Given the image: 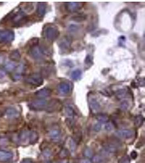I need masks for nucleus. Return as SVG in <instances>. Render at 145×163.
I'll return each instance as SVG.
<instances>
[{
	"label": "nucleus",
	"instance_id": "f257e3e1",
	"mask_svg": "<svg viewBox=\"0 0 145 163\" xmlns=\"http://www.w3.org/2000/svg\"><path fill=\"white\" fill-rule=\"evenodd\" d=\"M28 20L25 13L21 10L13 13L10 16V21L14 26H18L25 23Z\"/></svg>",
	"mask_w": 145,
	"mask_h": 163
},
{
	"label": "nucleus",
	"instance_id": "f03ea898",
	"mask_svg": "<svg viewBox=\"0 0 145 163\" xmlns=\"http://www.w3.org/2000/svg\"><path fill=\"white\" fill-rule=\"evenodd\" d=\"M45 35L48 40L53 41L59 37L60 32L57 26L50 25L45 28Z\"/></svg>",
	"mask_w": 145,
	"mask_h": 163
},
{
	"label": "nucleus",
	"instance_id": "7ed1b4c3",
	"mask_svg": "<svg viewBox=\"0 0 145 163\" xmlns=\"http://www.w3.org/2000/svg\"><path fill=\"white\" fill-rule=\"evenodd\" d=\"M47 100L44 99H38L32 101L28 104V107L31 110L35 111H39L46 109L47 107Z\"/></svg>",
	"mask_w": 145,
	"mask_h": 163
},
{
	"label": "nucleus",
	"instance_id": "20e7f679",
	"mask_svg": "<svg viewBox=\"0 0 145 163\" xmlns=\"http://www.w3.org/2000/svg\"><path fill=\"white\" fill-rule=\"evenodd\" d=\"M26 83L34 86H39L44 83V79L41 75L39 74H30L25 79Z\"/></svg>",
	"mask_w": 145,
	"mask_h": 163
},
{
	"label": "nucleus",
	"instance_id": "39448f33",
	"mask_svg": "<svg viewBox=\"0 0 145 163\" xmlns=\"http://www.w3.org/2000/svg\"><path fill=\"white\" fill-rule=\"evenodd\" d=\"M15 34L11 30H0V43H9L14 40Z\"/></svg>",
	"mask_w": 145,
	"mask_h": 163
},
{
	"label": "nucleus",
	"instance_id": "423d86ee",
	"mask_svg": "<svg viewBox=\"0 0 145 163\" xmlns=\"http://www.w3.org/2000/svg\"><path fill=\"white\" fill-rule=\"evenodd\" d=\"M30 54L34 60H41L43 59L44 55L46 54V51L45 48L36 45L31 47L30 50Z\"/></svg>",
	"mask_w": 145,
	"mask_h": 163
},
{
	"label": "nucleus",
	"instance_id": "0eeeda50",
	"mask_svg": "<svg viewBox=\"0 0 145 163\" xmlns=\"http://www.w3.org/2000/svg\"><path fill=\"white\" fill-rule=\"evenodd\" d=\"M26 70V65L25 63H21L19 64L18 67H16L14 70V74L12 75V79L14 81H17L22 78V76L25 73Z\"/></svg>",
	"mask_w": 145,
	"mask_h": 163
},
{
	"label": "nucleus",
	"instance_id": "6e6552de",
	"mask_svg": "<svg viewBox=\"0 0 145 163\" xmlns=\"http://www.w3.org/2000/svg\"><path fill=\"white\" fill-rule=\"evenodd\" d=\"M71 90L72 87L71 84L68 82H63L58 86V91L63 96L69 95L71 91Z\"/></svg>",
	"mask_w": 145,
	"mask_h": 163
},
{
	"label": "nucleus",
	"instance_id": "1a4fd4ad",
	"mask_svg": "<svg viewBox=\"0 0 145 163\" xmlns=\"http://www.w3.org/2000/svg\"><path fill=\"white\" fill-rule=\"evenodd\" d=\"M31 135L32 131H22L18 136V141L22 145L31 144Z\"/></svg>",
	"mask_w": 145,
	"mask_h": 163
},
{
	"label": "nucleus",
	"instance_id": "9d476101",
	"mask_svg": "<svg viewBox=\"0 0 145 163\" xmlns=\"http://www.w3.org/2000/svg\"><path fill=\"white\" fill-rule=\"evenodd\" d=\"M62 108V103L58 100H52L47 103L46 110L49 112L58 111Z\"/></svg>",
	"mask_w": 145,
	"mask_h": 163
},
{
	"label": "nucleus",
	"instance_id": "9b49d317",
	"mask_svg": "<svg viewBox=\"0 0 145 163\" xmlns=\"http://www.w3.org/2000/svg\"><path fill=\"white\" fill-rule=\"evenodd\" d=\"M115 135L118 137L128 139L133 137L135 135V132L132 130H127V129L118 130L116 131Z\"/></svg>",
	"mask_w": 145,
	"mask_h": 163
},
{
	"label": "nucleus",
	"instance_id": "f8f14e48",
	"mask_svg": "<svg viewBox=\"0 0 145 163\" xmlns=\"http://www.w3.org/2000/svg\"><path fill=\"white\" fill-rule=\"evenodd\" d=\"M83 6V4L81 2H67L65 4L66 10L71 13L78 11L82 8Z\"/></svg>",
	"mask_w": 145,
	"mask_h": 163
},
{
	"label": "nucleus",
	"instance_id": "ddd939ff",
	"mask_svg": "<svg viewBox=\"0 0 145 163\" xmlns=\"http://www.w3.org/2000/svg\"><path fill=\"white\" fill-rule=\"evenodd\" d=\"M89 104L91 111L92 113L96 114L100 111L101 106L97 100L94 97H91L89 99Z\"/></svg>",
	"mask_w": 145,
	"mask_h": 163
},
{
	"label": "nucleus",
	"instance_id": "4468645a",
	"mask_svg": "<svg viewBox=\"0 0 145 163\" xmlns=\"http://www.w3.org/2000/svg\"><path fill=\"white\" fill-rule=\"evenodd\" d=\"M71 45V40L68 37L63 38L59 43V46L62 51H68Z\"/></svg>",
	"mask_w": 145,
	"mask_h": 163
},
{
	"label": "nucleus",
	"instance_id": "2eb2a0df",
	"mask_svg": "<svg viewBox=\"0 0 145 163\" xmlns=\"http://www.w3.org/2000/svg\"><path fill=\"white\" fill-rule=\"evenodd\" d=\"M52 91L51 89L47 88H44L38 90L36 92L35 94L36 96L39 97L40 99H44L47 97L50 96L51 95Z\"/></svg>",
	"mask_w": 145,
	"mask_h": 163
},
{
	"label": "nucleus",
	"instance_id": "dca6fc26",
	"mask_svg": "<svg viewBox=\"0 0 145 163\" xmlns=\"http://www.w3.org/2000/svg\"><path fill=\"white\" fill-rule=\"evenodd\" d=\"M5 114L8 118L14 119V118H18L20 114H19L18 111L16 108L10 107L8 108L6 110Z\"/></svg>",
	"mask_w": 145,
	"mask_h": 163
},
{
	"label": "nucleus",
	"instance_id": "f3484780",
	"mask_svg": "<svg viewBox=\"0 0 145 163\" xmlns=\"http://www.w3.org/2000/svg\"><path fill=\"white\" fill-rule=\"evenodd\" d=\"M47 4L45 2H38L36 7V13L40 17L43 16L46 11Z\"/></svg>",
	"mask_w": 145,
	"mask_h": 163
},
{
	"label": "nucleus",
	"instance_id": "a211bd4d",
	"mask_svg": "<svg viewBox=\"0 0 145 163\" xmlns=\"http://www.w3.org/2000/svg\"><path fill=\"white\" fill-rule=\"evenodd\" d=\"M49 135L51 140L55 142H58L61 139V133L59 130L56 129L51 130Z\"/></svg>",
	"mask_w": 145,
	"mask_h": 163
},
{
	"label": "nucleus",
	"instance_id": "6ab92c4d",
	"mask_svg": "<svg viewBox=\"0 0 145 163\" xmlns=\"http://www.w3.org/2000/svg\"><path fill=\"white\" fill-rule=\"evenodd\" d=\"M104 150L109 154H115L118 151V148L116 145L112 143L106 144L104 146Z\"/></svg>",
	"mask_w": 145,
	"mask_h": 163
},
{
	"label": "nucleus",
	"instance_id": "aec40b11",
	"mask_svg": "<svg viewBox=\"0 0 145 163\" xmlns=\"http://www.w3.org/2000/svg\"><path fill=\"white\" fill-rule=\"evenodd\" d=\"M13 157V154L11 152L0 151V161L6 162L11 159Z\"/></svg>",
	"mask_w": 145,
	"mask_h": 163
},
{
	"label": "nucleus",
	"instance_id": "412c9836",
	"mask_svg": "<svg viewBox=\"0 0 145 163\" xmlns=\"http://www.w3.org/2000/svg\"><path fill=\"white\" fill-rule=\"evenodd\" d=\"M65 113L67 117L70 120H72L76 114L75 109L71 106H68L66 107L65 108Z\"/></svg>",
	"mask_w": 145,
	"mask_h": 163
},
{
	"label": "nucleus",
	"instance_id": "4be33fe9",
	"mask_svg": "<svg viewBox=\"0 0 145 163\" xmlns=\"http://www.w3.org/2000/svg\"><path fill=\"white\" fill-rule=\"evenodd\" d=\"M16 64L13 61L7 62L4 64V70L7 72H13L16 69Z\"/></svg>",
	"mask_w": 145,
	"mask_h": 163
},
{
	"label": "nucleus",
	"instance_id": "5701e85b",
	"mask_svg": "<svg viewBox=\"0 0 145 163\" xmlns=\"http://www.w3.org/2000/svg\"><path fill=\"white\" fill-rule=\"evenodd\" d=\"M9 58L11 60V61H18L21 58V55L18 50H14L10 53Z\"/></svg>",
	"mask_w": 145,
	"mask_h": 163
},
{
	"label": "nucleus",
	"instance_id": "b1692460",
	"mask_svg": "<svg viewBox=\"0 0 145 163\" xmlns=\"http://www.w3.org/2000/svg\"><path fill=\"white\" fill-rule=\"evenodd\" d=\"M68 145L70 151L71 152H74L76 150V142L71 137H69L68 139Z\"/></svg>",
	"mask_w": 145,
	"mask_h": 163
},
{
	"label": "nucleus",
	"instance_id": "393cba45",
	"mask_svg": "<svg viewBox=\"0 0 145 163\" xmlns=\"http://www.w3.org/2000/svg\"><path fill=\"white\" fill-rule=\"evenodd\" d=\"M144 122V118L141 115H137L134 118V125L136 127H140Z\"/></svg>",
	"mask_w": 145,
	"mask_h": 163
},
{
	"label": "nucleus",
	"instance_id": "a878e982",
	"mask_svg": "<svg viewBox=\"0 0 145 163\" xmlns=\"http://www.w3.org/2000/svg\"><path fill=\"white\" fill-rule=\"evenodd\" d=\"M96 119L100 123H105L108 122L109 121V117L108 115L105 114H98L96 116Z\"/></svg>",
	"mask_w": 145,
	"mask_h": 163
},
{
	"label": "nucleus",
	"instance_id": "bb28decb",
	"mask_svg": "<svg viewBox=\"0 0 145 163\" xmlns=\"http://www.w3.org/2000/svg\"><path fill=\"white\" fill-rule=\"evenodd\" d=\"M82 74V72L81 70H80V69H76L73 71L71 73V78H72L73 80H78L81 77Z\"/></svg>",
	"mask_w": 145,
	"mask_h": 163
},
{
	"label": "nucleus",
	"instance_id": "cd10ccee",
	"mask_svg": "<svg viewBox=\"0 0 145 163\" xmlns=\"http://www.w3.org/2000/svg\"><path fill=\"white\" fill-rule=\"evenodd\" d=\"M87 19V16L84 14H80V15H77L76 16H74L71 18L72 20H73L76 22H82L83 21Z\"/></svg>",
	"mask_w": 145,
	"mask_h": 163
},
{
	"label": "nucleus",
	"instance_id": "c85d7f7f",
	"mask_svg": "<svg viewBox=\"0 0 145 163\" xmlns=\"http://www.w3.org/2000/svg\"><path fill=\"white\" fill-rule=\"evenodd\" d=\"M127 91L125 89H121L117 91L116 93V96L117 98L119 99H122L124 97L126 96Z\"/></svg>",
	"mask_w": 145,
	"mask_h": 163
},
{
	"label": "nucleus",
	"instance_id": "c756f323",
	"mask_svg": "<svg viewBox=\"0 0 145 163\" xmlns=\"http://www.w3.org/2000/svg\"><path fill=\"white\" fill-rule=\"evenodd\" d=\"M129 107V103L127 101H123L120 104V108L122 111H126Z\"/></svg>",
	"mask_w": 145,
	"mask_h": 163
},
{
	"label": "nucleus",
	"instance_id": "7c9ffc66",
	"mask_svg": "<svg viewBox=\"0 0 145 163\" xmlns=\"http://www.w3.org/2000/svg\"><path fill=\"white\" fill-rule=\"evenodd\" d=\"M69 155V151L66 149H62L61 151L59 153V156L62 158H64Z\"/></svg>",
	"mask_w": 145,
	"mask_h": 163
},
{
	"label": "nucleus",
	"instance_id": "2f4dec72",
	"mask_svg": "<svg viewBox=\"0 0 145 163\" xmlns=\"http://www.w3.org/2000/svg\"><path fill=\"white\" fill-rule=\"evenodd\" d=\"M119 163H131L130 158L128 156H124L120 159Z\"/></svg>",
	"mask_w": 145,
	"mask_h": 163
},
{
	"label": "nucleus",
	"instance_id": "473e14b6",
	"mask_svg": "<svg viewBox=\"0 0 145 163\" xmlns=\"http://www.w3.org/2000/svg\"><path fill=\"white\" fill-rule=\"evenodd\" d=\"M79 29V27L76 25H71L69 26V31L71 33H75L77 32V30Z\"/></svg>",
	"mask_w": 145,
	"mask_h": 163
},
{
	"label": "nucleus",
	"instance_id": "72a5a7b5",
	"mask_svg": "<svg viewBox=\"0 0 145 163\" xmlns=\"http://www.w3.org/2000/svg\"><path fill=\"white\" fill-rule=\"evenodd\" d=\"M105 129L107 131H112L114 129V125L112 122H107L105 126Z\"/></svg>",
	"mask_w": 145,
	"mask_h": 163
},
{
	"label": "nucleus",
	"instance_id": "f704fd0d",
	"mask_svg": "<svg viewBox=\"0 0 145 163\" xmlns=\"http://www.w3.org/2000/svg\"><path fill=\"white\" fill-rule=\"evenodd\" d=\"M102 128V123H96V124H95L93 129L94 130V131L96 132H100Z\"/></svg>",
	"mask_w": 145,
	"mask_h": 163
},
{
	"label": "nucleus",
	"instance_id": "c9c22d12",
	"mask_svg": "<svg viewBox=\"0 0 145 163\" xmlns=\"http://www.w3.org/2000/svg\"><path fill=\"white\" fill-rule=\"evenodd\" d=\"M43 155L44 156L45 158H50L52 155V153H51V151L48 150V149H46L43 152Z\"/></svg>",
	"mask_w": 145,
	"mask_h": 163
},
{
	"label": "nucleus",
	"instance_id": "e433bc0d",
	"mask_svg": "<svg viewBox=\"0 0 145 163\" xmlns=\"http://www.w3.org/2000/svg\"><path fill=\"white\" fill-rule=\"evenodd\" d=\"M84 155L87 157H91L92 155V152L90 148H87L84 151Z\"/></svg>",
	"mask_w": 145,
	"mask_h": 163
},
{
	"label": "nucleus",
	"instance_id": "4c0bfd02",
	"mask_svg": "<svg viewBox=\"0 0 145 163\" xmlns=\"http://www.w3.org/2000/svg\"><path fill=\"white\" fill-rule=\"evenodd\" d=\"M7 72L5 71L4 69L0 68V78H2L4 77L6 75Z\"/></svg>",
	"mask_w": 145,
	"mask_h": 163
},
{
	"label": "nucleus",
	"instance_id": "58836bf2",
	"mask_svg": "<svg viewBox=\"0 0 145 163\" xmlns=\"http://www.w3.org/2000/svg\"><path fill=\"white\" fill-rule=\"evenodd\" d=\"M102 160V158L100 156H95L94 158V161L95 163H101Z\"/></svg>",
	"mask_w": 145,
	"mask_h": 163
},
{
	"label": "nucleus",
	"instance_id": "ea45409f",
	"mask_svg": "<svg viewBox=\"0 0 145 163\" xmlns=\"http://www.w3.org/2000/svg\"><path fill=\"white\" fill-rule=\"evenodd\" d=\"M21 163H34L33 160L30 158H25L22 160Z\"/></svg>",
	"mask_w": 145,
	"mask_h": 163
},
{
	"label": "nucleus",
	"instance_id": "a19ab883",
	"mask_svg": "<svg viewBox=\"0 0 145 163\" xmlns=\"http://www.w3.org/2000/svg\"><path fill=\"white\" fill-rule=\"evenodd\" d=\"M131 156L132 159H135L138 157V153L135 151H133L131 152Z\"/></svg>",
	"mask_w": 145,
	"mask_h": 163
},
{
	"label": "nucleus",
	"instance_id": "79ce46f5",
	"mask_svg": "<svg viewBox=\"0 0 145 163\" xmlns=\"http://www.w3.org/2000/svg\"><path fill=\"white\" fill-rule=\"evenodd\" d=\"M85 64H86L92 63V57L90 56H89V55H87V57L85 58Z\"/></svg>",
	"mask_w": 145,
	"mask_h": 163
},
{
	"label": "nucleus",
	"instance_id": "37998d69",
	"mask_svg": "<svg viewBox=\"0 0 145 163\" xmlns=\"http://www.w3.org/2000/svg\"><path fill=\"white\" fill-rule=\"evenodd\" d=\"M80 163H92V162L89 159H84L82 160Z\"/></svg>",
	"mask_w": 145,
	"mask_h": 163
},
{
	"label": "nucleus",
	"instance_id": "c03bdc74",
	"mask_svg": "<svg viewBox=\"0 0 145 163\" xmlns=\"http://www.w3.org/2000/svg\"><path fill=\"white\" fill-rule=\"evenodd\" d=\"M4 62V58L2 56H0V64Z\"/></svg>",
	"mask_w": 145,
	"mask_h": 163
},
{
	"label": "nucleus",
	"instance_id": "a18cd8bd",
	"mask_svg": "<svg viewBox=\"0 0 145 163\" xmlns=\"http://www.w3.org/2000/svg\"><path fill=\"white\" fill-rule=\"evenodd\" d=\"M58 163H66V162H65V161H62V162H59Z\"/></svg>",
	"mask_w": 145,
	"mask_h": 163
},
{
	"label": "nucleus",
	"instance_id": "49530a36",
	"mask_svg": "<svg viewBox=\"0 0 145 163\" xmlns=\"http://www.w3.org/2000/svg\"></svg>",
	"mask_w": 145,
	"mask_h": 163
}]
</instances>
